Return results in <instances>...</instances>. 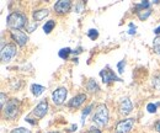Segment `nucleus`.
<instances>
[{"label": "nucleus", "instance_id": "412c9836", "mask_svg": "<svg viewBox=\"0 0 160 133\" xmlns=\"http://www.w3.org/2000/svg\"><path fill=\"white\" fill-rule=\"evenodd\" d=\"M153 49L155 51V53H158L160 56V36L154 38V41H153Z\"/></svg>", "mask_w": 160, "mask_h": 133}, {"label": "nucleus", "instance_id": "9b49d317", "mask_svg": "<svg viewBox=\"0 0 160 133\" xmlns=\"http://www.w3.org/2000/svg\"><path fill=\"white\" fill-rule=\"evenodd\" d=\"M72 8V3L68 0H59L54 4V10L57 14H65L70 10Z\"/></svg>", "mask_w": 160, "mask_h": 133}, {"label": "nucleus", "instance_id": "2eb2a0df", "mask_svg": "<svg viewBox=\"0 0 160 133\" xmlns=\"http://www.w3.org/2000/svg\"><path fill=\"white\" fill-rule=\"evenodd\" d=\"M86 89H88L90 93H96V91H99V85L96 84V81H95L94 79H90V80H88V83H86Z\"/></svg>", "mask_w": 160, "mask_h": 133}, {"label": "nucleus", "instance_id": "cd10ccee", "mask_svg": "<svg viewBox=\"0 0 160 133\" xmlns=\"http://www.w3.org/2000/svg\"><path fill=\"white\" fill-rule=\"evenodd\" d=\"M136 30H137V26H136L134 23H129L128 33H129V35H134V33H136Z\"/></svg>", "mask_w": 160, "mask_h": 133}, {"label": "nucleus", "instance_id": "6ab92c4d", "mask_svg": "<svg viewBox=\"0 0 160 133\" xmlns=\"http://www.w3.org/2000/svg\"><path fill=\"white\" fill-rule=\"evenodd\" d=\"M150 14H152V10H150V9H148V10H143V11H139V13H137L138 18H139L142 21H143V20L148 19V18L150 16Z\"/></svg>", "mask_w": 160, "mask_h": 133}, {"label": "nucleus", "instance_id": "f03ea898", "mask_svg": "<svg viewBox=\"0 0 160 133\" xmlns=\"http://www.w3.org/2000/svg\"><path fill=\"white\" fill-rule=\"evenodd\" d=\"M20 105H21V102L18 99H11V100L6 104V106H4V109H2L5 117L9 118V120L16 118L19 112H20Z\"/></svg>", "mask_w": 160, "mask_h": 133}, {"label": "nucleus", "instance_id": "b1692460", "mask_svg": "<svg viewBox=\"0 0 160 133\" xmlns=\"http://www.w3.org/2000/svg\"><path fill=\"white\" fill-rule=\"evenodd\" d=\"M10 133H32L30 130H27V128H23V127H19V128H15V130H12Z\"/></svg>", "mask_w": 160, "mask_h": 133}, {"label": "nucleus", "instance_id": "1a4fd4ad", "mask_svg": "<svg viewBox=\"0 0 160 133\" xmlns=\"http://www.w3.org/2000/svg\"><path fill=\"white\" fill-rule=\"evenodd\" d=\"M118 110H120V114L122 115V116H126V115L131 114L132 110H133L132 101H131L128 97H123V99H121L120 105H118Z\"/></svg>", "mask_w": 160, "mask_h": 133}, {"label": "nucleus", "instance_id": "4468645a", "mask_svg": "<svg viewBox=\"0 0 160 133\" xmlns=\"http://www.w3.org/2000/svg\"><path fill=\"white\" fill-rule=\"evenodd\" d=\"M150 4L152 3H149V1H142L139 4L134 5V10H136V13H139V11H143V10H148V9H150Z\"/></svg>", "mask_w": 160, "mask_h": 133}, {"label": "nucleus", "instance_id": "c85d7f7f", "mask_svg": "<svg viewBox=\"0 0 160 133\" xmlns=\"http://www.w3.org/2000/svg\"><path fill=\"white\" fill-rule=\"evenodd\" d=\"M0 96H1V109H4V106H5V101H6V95L4 94V93H1L0 94Z\"/></svg>", "mask_w": 160, "mask_h": 133}, {"label": "nucleus", "instance_id": "bb28decb", "mask_svg": "<svg viewBox=\"0 0 160 133\" xmlns=\"http://www.w3.org/2000/svg\"><path fill=\"white\" fill-rule=\"evenodd\" d=\"M37 27V25H36V22H33V23H27V26H26V28H27V31L28 32H33L35 31V28Z\"/></svg>", "mask_w": 160, "mask_h": 133}, {"label": "nucleus", "instance_id": "a211bd4d", "mask_svg": "<svg viewBox=\"0 0 160 133\" xmlns=\"http://www.w3.org/2000/svg\"><path fill=\"white\" fill-rule=\"evenodd\" d=\"M70 53H73V51H72L69 47H67V48H62L58 54H59V57L62 58V59H67V58L69 57Z\"/></svg>", "mask_w": 160, "mask_h": 133}, {"label": "nucleus", "instance_id": "393cba45", "mask_svg": "<svg viewBox=\"0 0 160 133\" xmlns=\"http://www.w3.org/2000/svg\"><path fill=\"white\" fill-rule=\"evenodd\" d=\"M153 85H154V88L157 90H160V74L153 79Z\"/></svg>", "mask_w": 160, "mask_h": 133}, {"label": "nucleus", "instance_id": "f257e3e1", "mask_svg": "<svg viewBox=\"0 0 160 133\" xmlns=\"http://www.w3.org/2000/svg\"><path fill=\"white\" fill-rule=\"evenodd\" d=\"M6 23L11 30H20L22 27H26L28 21L27 16L23 13H12L8 16Z\"/></svg>", "mask_w": 160, "mask_h": 133}, {"label": "nucleus", "instance_id": "c756f323", "mask_svg": "<svg viewBox=\"0 0 160 133\" xmlns=\"http://www.w3.org/2000/svg\"><path fill=\"white\" fill-rule=\"evenodd\" d=\"M86 133H101L100 130H98L96 127H90L89 130H88V132Z\"/></svg>", "mask_w": 160, "mask_h": 133}, {"label": "nucleus", "instance_id": "7c9ffc66", "mask_svg": "<svg viewBox=\"0 0 160 133\" xmlns=\"http://www.w3.org/2000/svg\"><path fill=\"white\" fill-rule=\"evenodd\" d=\"M154 128H155L158 132H160V120H159V121H157V122L154 123Z\"/></svg>", "mask_w": 160, "mask_h": 133}, {"label": "nucleus", "instance_id": "2f4dec72", "mask_svg": "<svg viewBox=\"0 0 160 133\" xmlns=\"http://www.w3.org/2000/svg\"><path fill=\"white\" fill-rule=\"evenodd\" d=\"M154 33H155V35H160V26H159V27H157V28L154 30Z\"/></svg>", "mask_w": 160, "mask_h": 133}, {"label": "nucleus", "instance_id": "6e6552de", "mask_svg": "<svg viewBox=\"0 0 160 133\" xmlns=\"http://www.w3.org/2000/svg\"><path fill=\"white\" fill-rule=\"evenodd\" d=\"M10 35H11V38L19 44V46H25L27 42H28V36L25 33V32H22L20 30H11V32H10Z\"/></svg>", "mask_w": 160, "mask_h": 133}, {"label": "nucleus", "instance_id": "ddd939ff", "mask_svg": "<svg viewBox=\"0 0 160 133\" xmlns=\"http://www.w3.org/2000/svg\"><path fill=\"white\" fill-rule=\"evenodd\" d=\"M48 14H49L48 9H40V10L33 11V20H35V22H38V21H42L43 19H46L48 16Z\"/></svg>", "mask_w": 160, "mask_h": 133}, {"label": "nucleus", "instance_id": "5701e85b", "mask_svg": "<svg viewBox=\"0 0 160 133\" xmlns=\"http://www.w3.org/2000/svg\"><path fill=\"white\" fill-rule=\"evenodd\" d=\"M147 110H148V112H150V114H155V112H157V105L150 102V104L147 105Z\"/></svg>", "mask_w": 160, "mask_h": 133}, {"label": "nucleus", "instance_id": "473e14b6", "mask_svg": "<svg viewBox=\"0 0 160 133\" xmlns=\"http://www.w3.org/2000/svg\"><path fill=\"white\" fill-rule=\"evenodd\" d=\"M48 133H60V132H48Z\"/></svg>", "mask_w": 160, "mask_h": 133}, {"label": "nucleus", "instance_id": "9d476101", "mask_svg": "<svg viewBox=\"0 0 160 133\" xmlns=\"http://www.w3.org/2000/svg\"><path fill=\"white\" fill-rule=\"evenodd\" d=\"M47 112H48V104H47V101H41L40 104L33 109L32 115L35 117H37V118H43Z\"/></svg>", "mask_w": 160, "mask_h": 133}, {"label": "nucleus", "instance_id": "f8f14e48", "mask_svg": "<svg viewBox=\"0 0 160 133\" xmlns=\"http://www.w3.org/2000/svg\"><path fill=\"white\" fill-rule=\"evenodd\" d=\"M86 97H88L86 94H79V95L74 96L72 100H69L68 106H69V107H72V109H78L79 106H81V105L85 102Z\"/></svg>", "mask_w": 160, "mask_h": 133}, {"label": "nucleus", "instance_id": "20e7f679", "mask_svg": "<svg viewBox=\"0 0 160 133\" xmlns=\"http://www.w3.org/2000/svg\"><path fill=\"white\" fill-rule=\"evenodd\" d=\"M15 54H16V46L12 44V43H8L6 46H4L1 48V53H0L1 62L2 63H9L12 58L15 57Z\"/></svg>", "mask_w": 160, "mask_h": 133}, {"label": "nucleus", "instance_id": "0eeeda50", "mask_svg": "<svg viewBox=\"0 0 160 133\" xmlns=\"http://www.w3.org/2000/svg\"><path fill=\"white\" fill-rule=\"evenodd\" d=\"M68 95V90L67 88H58L57 90H54L52 93V101L56 104V105H62Z\"/></svg>", "mask_w": 160, "mask_h": 133}, {"label": "nucleus", "instance_id": "f3484780", "mask_svg": "<svg viewBox=\"0 0 160 133\" xmlns=\"http://www.w3.org/2000/svg\"><path fill=\"white\" fill-rule=\"evenodd\" d=\"M44 90H46L44 86L38 85V84H33V85L31 86V91H32V94H33L35 96H40L41 94H43Z\"/></svg>", "mask_w": 160, "mask_h": 133}, {"label": "nucleus", "instance_id": "aec40b11", "mask_svg": "<svg viewBox=\"0 0 160 133\" xmlns=\"http://www.w3.org/2000/svg\"><path fill=\"white\" fill-rule=\"evenodd\" d=\"M92 107H94V105H89L88 107H85V109H84V111H82V114H81V123H82V125H84V122H85V117L91 112Z\"/></svg>", "mask_w": 160, "mask_h": 133}, {"label": "nucleus", "instance_id": "4be33fe9", "mask_svg": "<svg viewBox=\"0 0 160 133\" xmlns=\"http://www.w3.org/2000/svg\"><path fill=\"white\" fill-rule=\"evenodd\" d=\"M88 36H89L90 39L95 41L96 38L99 37V31H98L96 28H91V30H89V31H88Z\"/></svg>", "mask_w": 160, "mask_h": 133}, {"label": "nucleus", "instance_id": "7ed1b4c3", "mask_svg": "<svg viewBox=\"0 0 160 133\" xmlns=\"http://www.w3.org/2000/svg\"><path fill=\"white\" fill-rule=\"evenodd\" d=\"M92 121L100 127L107 125V122H108V110H107L106 105L101 104L96 107V111H95V115L92 117Z\"/></svg>", "mask_w": 160, "mask_h": 133}, {"label": "nucleus", "instance_id": "423d86ee", "mask_svg": "<svg viewBox=\"0 0 160 133\" xmlns=\"http://www.w3.org/2000/svg\"><path fill=\"white\" fill-rule=\"evenodd\" d=\"M100 76L102 78L103 84H110V83H113V81H122V79H120L118 76L116 75L115 72H112L110 69V67L103 68L100 72Z\"/></svg>", "mask_w": 160, "mask_h": 133}, {"label": "nucleus", "instance_id": "39448f33", "mask_svg": "<svg viewBox=\"0 0 160 133\" xmlns=\"http://www.w3.org/2000/svg\"><path fill=\"white\" fill-rule=\"evenodd\" d=\"M134 123H136L134 118L122 120L116 126V133H129L132 131V128L134 127Z\"/></svg>", "mask_w": 160, "mask_h": 133}, {"label": "nucleus", "instance_id": "dca6fc26", "mask_svg": "<svg viewBox=\"0 0 160 133\" xmlns=\"http://www.w3.org/2000/svg\"><path fill=\"white\" fill-rule=\"evenodd\" d=\"M54 26H56V21L54 20H49V21H47L46 23H44V26H43V31H44V33H51L52 31H53V28H54Z\"/></svg>", "mask_w": 160, "mask_h": 133}, {"label": "nucleus", "instance_id": "a878e982", "mask_svg": "<svg viewBox=\"0 0 160 133\" xmlns=\"http://www.w3.org/2000/svg\"><path fill=\"white\" fill-rule=\"evenodd\" d=\"M124 65H126V60H124V59L121 60L120 63L117 64V68H118V73H120V74L123 73V70H124Z\"/></svg>", "mask_w": 160, "mask_h": 133}]
</instances>
